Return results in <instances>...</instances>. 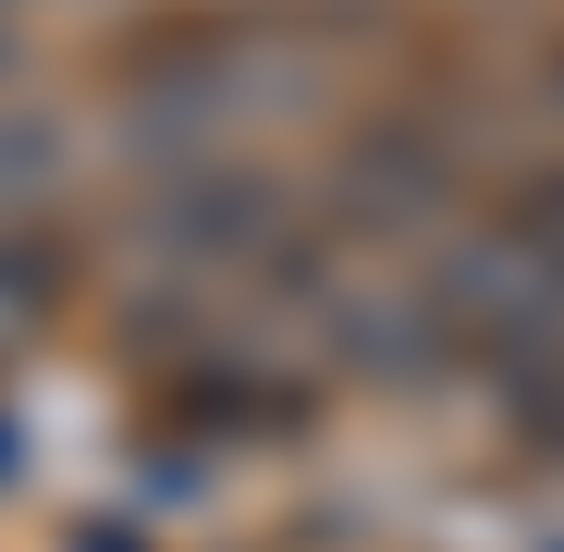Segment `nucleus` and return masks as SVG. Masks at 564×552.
<instances>
[{"instance_id": "3", "label": "nucleus", "mask_w": 564, "mask_h": 552, "mask_svg": "<svg viewBox=\"0 0 564 552\" xmlns=\"http://www.w3.org/2000/svg\"><path fill=\"white\" fill-rule=\"evenodd\" d=\"M37 307H50V270H37L25 246H0V344H13V332H37Z\"/></svg>"}, {"instance_id": "1", "label": "nucleus", "mask_w": 564, "mask_h": 552, "mask_svg": "<svg viewBox=\"0 0 564 552\" xmlns=\"http://www.w3.org/2000/svg\"><path fill=\"white\" fill-rule=\"evenodd\" d=\"M307 111H319V50H295V37H221V50L148 62L135 148L160 172H184V160H270Z\"/></svg>"}, {"instance_id": "4", "label": "nucleus", "mask_w": 564, "mask_h": 552, "mask_svg": "<svg viewBox=\"0 0 564 552\" xmlns=\"http://www.w3.org/2000/svg\"><path fill=\"white\" fill-rule=\"evenodd\" d=\"M0 62H13V13H0Z\"/></svg>"}, {"instance_id": "2", "label": "nucleus", "mask_w": 564, "mask_h": 552, "mask_svg": "<svg viewBox=\"0 0 564 552\" xmlns=\"http://www.w3.org/2000/svg\"><path fill=\"white\" fill-rule=\"evenodd\" d=\"M135 246L172 283H246V270H270L295 246V184L270 160H184V172H160Z\"/></svg>"}, {"instance_id": "6", "label": "nucleus", "mask_w": 564, "mask_h": 552, "mask_svg": "<svg viewBox=\"0 0 564 552\" xmlns=\"http://www.w3.org/2000/svg\"><path fill=\"white\" fill-rule=\"evenodd\" d=\"M0 13H13V0H0Z\"/></svg>"}, {"instance_id": "5", "label": "nucleus", "mask_w": 564, "mask_h": 552, "mask_svg": "<svg viewBox=\"0 0 564 552\" xmlns=\"http://www.w3.org/2000/svg\"><path fill=\"white\" fill-rule=\"evenodd\" d=\"M552 111H564V62H552Z\"/></svg>"}]
</instances>
